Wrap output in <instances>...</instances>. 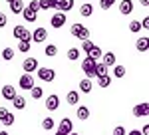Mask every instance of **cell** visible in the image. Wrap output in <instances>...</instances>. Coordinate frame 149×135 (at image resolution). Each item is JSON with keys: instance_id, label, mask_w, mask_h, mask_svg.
<instances>
[{"instance_id": "6da1fadb", "label": "cell", "mask_w": 149, "mask_h": 135, "mask_svg": "<svg viewBox=\"0 0 149 135\" xmlns=\"http://www.w3.org/2000/svg\"><path fill=\"white\" fill-rule=\"evenodd\" d=\"M70 32H72V36H76V38H80V40L90 38V30H88L84 24H78V22L72 26V30H70Z\"/></svg>"}, {"instance_id": "7a4b0ae2", "label": "cell", "mask_w": 149, "mask_h": 135, "mask_svg": "<svg viewBox=\"0 0 149 135\" xmlns=\"http://www.w3.org/2000/svg\"><path fill=\"white\" fill-rule=\"evenodd\" d=\"M93 68H95V60L93 58H86L84 62H81V70H84V74H86V78H93Z\"/></svg>"}, {"instance_id": "3957f363", "label": "cell", "mask_w": 149, "mask_h": 135, "mask_svg": "<svg viewBox=\"0 0 149 135\" xmlns=\"http://www.w3.org/2000/svg\"><path fill=\"white\" fill-rule=\"evenodd\" d=\"M38 78L42 79V81H54L56 72L52 68H38Z\"/></svg>"}, {"instance_id": "277c9868", "label": "cell", "mask_w": 149, "mask_h": 135, "mask_svg": "<svg viewBox=\"0 0 149 135\" xmlns=\"http://www.w3.org/2000/svg\"><path fill=\"white\" fill-rule=\"evenodd\" d=\"M66 20H68V18H66V12H56V14L50 18V24H52L56 30H60V28L66 24Z\"/></svg>"}, {"instance_id": "5b68a950", "label": "cell", "mask_w": 149, "mask_h": 135, "mask_svg": "<svg viewBox=\"0 0 149 135\" xmlns=\"http://www.w3.org/2000/svg\"><path fill=\"white\" fill-rule=\"evenodd\" d=\"M70 131H74V121H72L70 117H64V119H62V123L58 125V131H56V133H64V135H68Z\"/></svg>"}, {"instance_id": "8992f818", "label": "cell", "mask_w": 149, "mask_h": 135, "mask_svg": "<svg viewBox=\"0 0 149 135\" xmlns=\"http://www.w3.org/2000/svg\"><path fill=\"white\" fill-rule=\"evenodd\" d=\"M54 8L58 12H68L74 8V0H54Z\"/></svg>"}, {"instance_id": "52a82bcc", "label": "cell", "mask_w": 149, "mask_h": 135, "mask_svg": "<svg viewBox=\"0 0 149 135\" xmlns=\"http://www.w3.org/2000/svg\"><path fill=\"white\" fill-rule=\"evenodd\" d=\"M22 70L26 72V74L36 72V70H38V60H36V58H26V60L22 62Z\"/></svg>"}, {"instance_id": "ba28073f", "label": "cell", "mask_w": 149, "mask_h": 135, "mask_svg": "<svg viewBox=\"0 0 149 135\" xmlns=\"http://www.w3.org/2000/svg\"><path fill=\"white\" fill-rule=\"evenodd\" d=\"M18 86H20V90H30V88L34 86V78H32V74H24V76H20Z\"/></svg>"}, {"instance_id": "9c48e42d", "label": "cell", "mask_w": 149, "mask_h": 135, "mask_svg": "<svg viewBox=\"0 0 149 135\" xmlns=\"http://www.w3.org/2000/svg\"><path fill=\"white\" fill-rule=\"evenodd\" d=\"M14 38H18V40L30 38V40H32V34L26 30V26H20V24H16V26H14Z\"/></svg>"}, {"instance_id": "30bf717a", "label": "cell", "mask_w": 149, "mask_h": 135, "mask_svg": "<svg viewBox=\"0 0 149 135\" xmlns=\"http://www.w3.org/2000/svg\"><path fill=\"white\" fill-rule=\"evenodd\" d=\"M48 40V32H46V28H36L34 32H32V42H46Z\"/></svg>"}, {"instance_id": "8fae6325", "label": "cell", "mask_w": 149, "mask_h": 135, "mask_svg": "<svg viewBox=\"0 0 149 135\" xmlns=\"http://www.w3.org/2000/svg\"><path fill=\"white\" fill-rule=\"evenodd\" d=\"M133 115H135V117H147L149 115V105L145 101L139 103V105H135V107H133Z\"/></svg>"}, {"instance_id": "7c38bea8", "label": "cell", "mask_w": 149, "mask_h": 135, "mask_svg": "<svg viewBox=\"0 0 149 135\" xmlns=\"http://www.w3.org/2000/svg\"><path fill=\"white\" fill-rule=\"evenodd\" d=\"M58 105H60V97H58L56 93H54V95H48V97H46V107L50 109V111H56Z\"/></svg>"}, {"instance_id": "4fadbf2b", "label": "cell", "mask_w": 149, "mask_h": 135, "mask_svg": "<svg viewBox=\"0 0 149 135\" xmlns=\"http://www.w3.org/2000/svg\"><path fill=\"white\" fill-rule=\"evenodd\" d=\"M119 12L121 14H131L133 12V0H121V4H119Z\"/></svg>"}, {"instance_id": "5bb4252c", "label": "cell", "mask_w": 149, "mask_h": 135, "mask_svg": "<svg viewBox=\"0 0 149 135\" xmlns=\"http://www.w3.org/2000/svg\"><path fill=\"white\" fill-rule=\"evenodd\" d=\"M22 16H24V20H26V22H36V18H38V12H36V10H30L28 6H24Z\"/></svg>"}, {"instance_id": "9a60e30c", "label": "cell", "mask_w": 149, "mask_h": 135, "mask_svg": "<svg viewBox=\"0 0 149 135\" xmlns=\"http://www.w3.org/2000/svg\"><path fill=\"white\" fill-rule=\"evenodd\" d=\"M8 4H10L12 14H22V10H24V2L22 0H10Z\"/></svg>"}, {"instance_id": "2e32d148", "label": "cell", "mask_w": 149, "mask_h": 135, "mask_svg": "<svg viewBox=\"0 0 149 135\" xmlns=\"http://www.w3.org/2000/svg\"><path fill=\"white\" fill-rule=\"evenodd\" d=\"M14 95H16V90H14V86H10V84H6V86L2 88V97L10 101L12 97H14Z\"/></svg>"}, {"instance_id": "e0dca14e", "label": "cell", "mask_w": 149, "mask_h": 135, "mask_svg": "<svg viewBox=\"0 0 149 135\" xmlns=\"http://www.w3.org/2000/svg\"><path fill=\"white\" fill-rule=\"evenodd\" d=\"M66 101H68L70 105H78V103H80V93H78L76 90L68 91V95H66Z\"/></svg>"}, {"instance_id": "ac0fdd59", "label": "cell", "mask_w": 149, "mask_h": 135, "mask_svg": "<svg viewBox=\"0 0 149 135\" xmlns=\"http://www.w3.org/2000/svg\"><path fill=\"white\" fill-rule=\"evenodd\" d=\"M80 90H81V93H90V91L93 90L92 79H90V78H84V79L80 81Z\"/></svg>"}, {"instance_id": "d6986e66", "label": "cell", "mask_w": 149, "mask_h": 135, "mask_svg": "<svg viewBox=\"0 0 149 135\" xmlns=\"http://www.w3.org/2000/svg\"><path fill=\"white\" fill-rule=\"evenodd\" d=\"M10 101L14 103V107H16V109H24V107H26V97L18 95V93H16V95H14Z\"/></svg>"}, {"instance_id": "ffe728a7", "label": "cell", "mask_w": 149, "mask_h": 135, "mask_svg": "<svg viewBox=\"0 0 149 135\" xmlns=\"http://www.w3.org/2000/svg\"><path fill=\"white\" fill-rule=\"evenodd\" d=\"M135 48H137L139 52H147V48H149V38H147V36L139 38L137 42H135Z\"/></svg>"}, {"instance_id": "44dd1931", "label": "cell", "mask_w": 149, "mask_h": 135, "mask_svg": "<svg viewBox=\"0 0 149 135\" xmlns=\"http://www.w3.org/2000/svg\"><path fill=\"white\" fill-rule=\"evenodd\" d=\"M102 48H100V46H92V48H90V50H88V58H93V60H95V62H97V58H102Z\"/></svg>"}, {"instance_id": "7402d4cb", "label": "cell", "mask_w": 149, "mask_h": 135, "mask_svg": "<svg viewBox=\"0 0 149 135\" xmlns=\"http://www.w3.org/2000/svg\"><path fill=\"white\" fill-rule=\"evenodd\" d=\"M76 113H78V119H81V121H86V119L90 117V109H88L86 105H78Z\"/></svg>"}, {"instance_id": "603a6c76", "label": "cell", "mask_w": 149, "mask_h": 135, "mask_svg": "<svg viewBox=\"0 0 149 135\" xmlns=\"http://www.w3.org/2000/svg\"><path fill=\"white\" fill-rule=\"evenodd\" d=\"M30 38H24V40H20L18 42V52H22V54H26V52H30Z\"/></svg>"}, {"instance_id": "cb8c5ba5", "label": "cell", "mask_w": 149, "mask_h": 135, "mask_svg": "<svg viewBox=\"0 0 149 135\" xmlns=\"http://www.w3.org/2000/svg\"><path fill=\"white\" fill-rule=\"evenodd\" d=\"M109 84H111V78H109V74L97 76V86H100V88H109Z\"/></svg>"}, {"instance_id": "d4e9b609", "label": "cell", "mask_w": 149, "mask_h": 135, "mask_svg": "<svg viewBox=\"0 0 149 135\" xmlns=\"http://www.w3.org/2000/svg\"><path fill=\"white\" fill-rule=\"evenodd\" d=\"M102 58H103V64L109 68V66H115V54L113 52H107V54H102Z\"/></svg>"}, {"instance_id": "484cf974", "label": "cell", "mask_w": 149, "mask_h": 135, "mask_svg": "<svg viewBox=\"0 0 149 135\" xmlns=\"http://www.w3.org/2000/svg\"><path fill=\"white\" fill-rule=\"evenodd\" d=\"M103 74H107V66H105V64H97V62H95V68H93V78L103 76Z\"/></svg>"}, {"instance_id": "4316f807", "label": "cell", "mask_w": 149, "mask_h": 135, "mask_svg": "<svg viewBox=\"0 0 149 135\" xmlns=\"http://www.w3.org/2000/svg\"><path fill=\"white\" fill-rule=\"evenodd\" d=\"M80 14H81V16H86V18H90V16L93 14V6H92V4H88V2H86V4H81Z\"/></svg>"}, {"instance_id": "83f0119b", "label": "cell", "mask_w": 149, "mask_h": 135, "mask_svg": "<svg viewBox=\"0 0 149 135\" xmlns=\"http://www.w3.org/2000/svg\"><path fill=\"white\" fill-rule=\"evenodd\" d=\"M28 91H30V95H32L34 100H40V97L44 95V90H42V88H38V86H32Z\"/></svg>"}, {"instance_id": "f1b7e54d", "label": "cell", "mask_w": 149, "mask_h": 135, "mask_svg": "<svg viewBox=\"0 0 149 135\" xmlns=\"http://www.w3.org/2000/svg\"><path fill=\"white\" fill-rule=\"evenodd\" d=\"M38 8H40V10H50V8H54V0H38Z\"/></svg>"}, {"instance_id": "f546056e", "label": "cell", "mask_w": 149, "mask_h": 135, "mask_svg": "<svg viewBox=\"0 0 149 135\" xmlns=\"http://www.w3.org/2000/svg\"><path fill=\"white\" fill-rule=\"evenodd\" d=\"M0 121H2V125H6V127H10V125H14V121H16V119H14V113H6V115H4V117H2V119H0Z\"/></svg>"}, {"instance_id": "4dcf8cb0", "label": "cell", "mask_w": 149, "mask_h": 135, "mask_svg": "<svg viewBox=\"0 0 149 135\" xmlns=\"http://www.w3.org/2000/svg\"><path fill=\"white\" fill-rule=\"evenodd\" d=\"M54 119H52V117H46V119H42V129H44V131H52V129H54Z\"/></svg>"}, {"instance_id": "1f68e13d", "label": "cell", "mask_w": 149, "mask_h": 135, "mask_svg": "<svg viewBox=\"0 0 149 135\" xmlns=\"http://www.w3.org/2000/svg\"><path fill=\"white\" fill-rule=\"evenodd\" d=\"M66 56H68V60H72V62H76V60L80 58V50H78V48H70Z\"/></svg>"}, {"instance_id": "d6a6232c", "label": "cell", "mask_w": 149, "mask_h": 135, "mask_svg": "<svg viewBox=\"0 0 149 135\" xmlns=\"http://www.w3.org/2000/svg\"><path fill=\"white\" fill-rule=\"evenodd\" d=\"M2 60H6V62L14 60V50H12V48H4V50H2Z\"/></svg>"}, {"instance_id": "836d02e7", "label": "cell", "mask_w": 149, "mask_h": 135, "mask_svg": "<svg viewBox=\"0 0 149 135\" xmlns=\"http://www.w3.org/2000/svg\"><path fill=\"white\" fill-rule=\"evenodd\" d=\"M56 54H58V46L56 44H48L46 46V56L52 58V56H56Z\"/></svg>"}, {"instance_id": "e575fe53", "label": "cell", "mask_w": 149, "mask_h": 135, "mask_svg": "<svg viewBox=\"0 0 149 135\" xmlns=\"http://www.w3.org/2000/svg\"><path fill=\"white\" fill-rule=\"evenodd\" d=\"M113 76L115 78H123V76H125V66H115L113 68Z\"/></svg>"}, {"instance_id": "d590c367", "label": "cell", "mask_w": 149, "mask_h": 135, "mask_svg": "<svg viewBox=\"0 0 149 135\" xmlns=\"http://www.w3.org/2000/svg\"><path fill=\"white\" fill-rule=\"evenodd\" d=\"M113 4H115V0H100V6H102L103 10H109Z\"/></svg>"}, {"instance_id": "8d00e7d4", "label": "cell", "mask_w": 149, "mask_h": 135, "mask_svg": "<svg viewBox=\"0 0 149 135\" xmlns=\"http://www.w3.org/2000/svg\"><path fill=\"white\" fill-rule=\"evenodd\" d=\"M129 30H131V32H139V30H141V22H139V20L129 22Z\"/></svg>"}, {"instance_id": "74e56055", "label": "cell", "mask_w": 149, "mask_h": 135, "mask_svg": "<svg viewBox=\"0 0 149 135\" xmlns=\"http://www.w3.org/2000/svg\"><path fill=\"white\" fill-rule=\"evenodd\" d=\"M92 46H93V42H90V38H86V40H81V50H86V52H88V50H90Z\"/></svg>"}, {"instance_id": "f35d334b", "label": "cell", "mask_w": 149, "mask_h": 135, "mask_svg": "<svg viewBox=\"0 0 149 135\" xmlns=\"http://www.w3.org/2000/svg\"><path fill=\"white\" fill-rule=\"evenodd\" d=\"M6 22H8L6 14H4V12H0V28H4V26H6Z\"/></svg>"}, {"instance_id": "ab89813d", "label": "cell", "mask_w": 149, "mask_h": 135, "mask_svg": "<svg viewBox=\"0 0 149 135\" xmlns=\"http://www.w3.org/2000/svg\"><path fill=\"white\" fill-rule=\"evenodd\" d=\"M28 8H30V10H40V8H38V0H30V4H28Z\"/></svg>"}, {"instance_id": "60d3db41", "label": "cell", "mask_w": 149, "mask_h": 135, "mask_svg": "<svg viewBox=\"0 0 149 135\" xmlns=\"http://www.w3.org/2000/svg\"><path fill=\"white\" fill-rule=\"evenodd\" d=\"M113 135H125V129H123L121 125H117V127L113 129Z\"/></svg>"}, {"instance_id": "b9f144b4", "label": "cell", "mask_w": 149, "mask_h": 135, "mask_svg": "<svg viewBox=\"0 0 149 135\" xmlns=\"http://www.w3.org/2000/svg\"><path fill=\"white\" fill-rule=\"evenodd\" d=\"M6 113H8V109H6V107H4V105H0V119H2V117H4V115H6Z\"/></svg>"}, {"instance_id": "7bdbcfd3", "label": "cell", "mask_w": 149, "mask_h": 135, "mask_svg": "<svg viewBox=\"0 0 149 135\" xmlns=\"http://www.w3.org/2000/svg\"><path fill=\"white\" fill-rule=\"evenodd\" d=\"M141 28H149V18H143V22H141Z\"/></svg>"}, {"instance_id": "ee69618b", "label": "cell", "mask_w": 149, "mask_h": 135, "mask_svg": "<svg viewBox=\"0 0 149 135\" xmlns=\"http://www.w3.org/2000/svg\"><path fill=\"white\" fill-rule=\"evenodd\" d=\"M149 133V125H145V127H143V131H141V135H147Z\"/></svg>"}, {"instance_id": "f6af8a7d", "label": "cell", "mask_w": 149, "mask_h": 135, "mask_svg": "<svg viewBox=\"0 0 149 135\" xmlns=\"http://www.w3.org/2000/svg\"><path fill=\"white\" fill-rule=\"evenodd\" d=\"M129 135H141V131H137V129H133V131H129Z\"/></svg>"}, {"instance_id": "bcb514c9", "label": "cell", "mask_w": 149, "mask_h": 135, "mask_svg": "<svg viewBox=\"0 0 149 135\" xmlns=\"http://www.w3.org/2000/svg\"><path fill=\"white\" fill-rule=\"evenodd\" d=\"M141 2V6H149V0H139Z\"/></svg>"}, {"instance_id": "7dc6e473", "label": "cell", "mask_w": 149, "mask_h": 135, "mask_svg": "<svg viewBox=\"0 0 149 135\" xmlns=\"http://www.w3.org/2000/svg\"><path fill=\"white\" fill-rule=\"evenodd\" d=\"M68 135H80V133H76V131H70V133Z\"/></svg>"}, {"instance_id": "c3c4849f", "label": "cell", "mask_w": 149, "mask_h": 135, "mask_svg": "<svg viewBox=\"0 0 149 135\" xmlns=\"http://www.w3.org/2000/svg\"><path fill=\"white\" fill-rule=\"evenodd\" d=\"M0 135H8V133H6V131H0Z\"/></svg>"}, {"instance_id": "681fc988", "label": "cell", "mask_w": 149, "mask_h": 135, "mask_svg": "<svg viewBox=\"0 0 149 135\" xmlns=\"http://www.w3.org/2000/svg\"><path fill=\"white\" fill-rule=\"evenodd\" d=\"M6 2H10V0H6Z\"/></svg>"}]
</instances>
